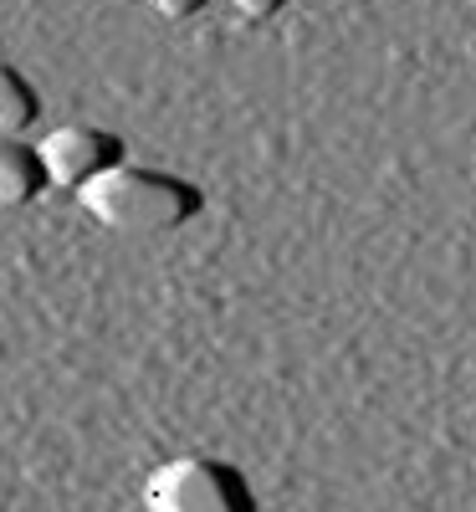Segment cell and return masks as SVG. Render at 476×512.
Listing matches in <instances>:
<instances>
[{"label":"cell","mask_w":476,"mask_h":512,"mask_svg":"<svg viewBox=\"0 0 476 512\" xmlns=\"http://www.w3.org/2000/svg\"><path fill=\"white\" fill-rule=\"evenodd\" d=\"M82 210L108 226V231H180L205 210V190L185 175H169V169H149V164H118L108 175H98L93 185L77 190Z\"/></svg>","instance_id":"obj_1"},{"label":"cell","mask_w":476,"mask_h":512,"mask_svg":"<svg viewBox=\"0 0 476 512\" xmlns=\"http://www.w3.org/2000/svg\"><path fill=\"white\" fill-rule=\"evenodd\" d=\"M149 6L164 16V21H190V16H200L210 0H149Z\"/></svg>","instance_id":"obj_6"},{"label":"cell","mask_w":476,"mask_h":512,"mask_svg":"<svg viewBox=\"0 0 476 512\" xmlns=\"http://www.w3.org/2000/svg\"><path fill=\"white\" fill-rule=\"evenodd\" d=\"M47 164H41L36 144L0 134V205H31L47 190Z\"/></svg>","instance_id":"obj_4"},{"label":"cell","mask_w":476,"mask_h":512,"mask_svg":"<svg viewBox=\"0 0 476 512\" xmlns=\"http://www.w3.org/2000/svg\"><path fill=\"white\" fill-rule=\"evenodd\" d=\"M149 512H262L236 461L221 456H175L149 472Z\"/></svg>","instance_id":"obj_2"},{"label":"cell","mask_w":476,"mask_h":512,"mask_svg":"<svg viewBox=\"0 0 476 512\" xmlns=\"http://www.w3.org/2000/svg\"><path fill=\"white\" fill-rule=\"evenodd\" d=\"M231 6H236L246 21H272V16L287 11V0H231Z\"/></svg>","instance_id":"obj_7"},{"label":"cell","mask_w":476,"mask_h":512,"mask_svg":"<svg viewBox=\"0 0 476 512\" xmlns=\"http://www.w3.org/2000/svg\"><path fill=\"white\" fill-rule=\"evenodd\" d=\"M36 154H41V164H47V180L62 185V190H82L98 175H108V169L128 164L123 139L108 134V128H98V123H62L36 144Z\"/></svg>","instance_id":"obj_3"},{"label":"cell","mask_w":476,"mask_h":512,"mask_svg":"<svg viewBox=\"0 0 476 512\" xmlns=\"http://www.w3.org/2000/svg\"><path fill=\"white\" fill-rule=\"evenodd\" d=\"M36 118H41L36 82H31L21 67L0 62V134L21 139V134H31V128H36Z\"/></svg>","instance_id":"obj_5"}]
</instances>
